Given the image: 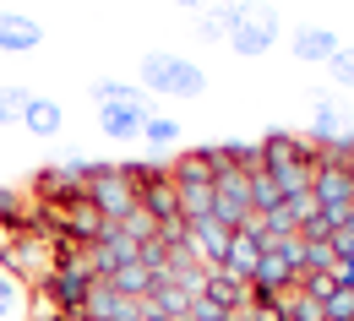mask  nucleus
<instances>
[{"label":"nucleus","mask_w":354,"mask_h":321,"mask_svg":"<svg viewBox=\"0 0 354 321\" xmlns=\"http://www.w3.org/2000/svg\"><path fill=\"white\" fill-rule=\"evenodd\" d=\"M142 93L147 98H202L207 71L196 60L175 55V49H147L142 55Z\"/></svg>","instance_id":"obj_1"},{"label":"nucleus","mask_w":354,"mask_h":321,"mask_svg":"<svg viewBox=\"0 0 354 321\" xmlns=\"http://www.w3.org/2000/svg\"><path fill=\"white\" fill-rule=\"evenodd\" d=\"M93 169H98V164H93L88 153H60L55 164H44V169L28 180V191H33L39 207H66V202H82V196H88Z\"/></svg>","instance_id":"obj_2"},{"label":"nucleus","mask_w":354,"mask_h":321,"mask_svg":"<svg viewBox=\"0 0 354 321\" xmlns=\"http://www.w3.org/2000/svg\"><path fill=\"white\" fill-rule=\"evenodd\" d=\"M272 44H278V11H272L267 0H240L234 28H229V49L245 55V60H257V55H267Z\"/></svg>","instance_id":"obj_3"},{"label":"nucleus","mask_w":354,"mask_h":321,"mask_svg":"<svg viewBox=\"0 0 354 321\" xmlns=\"http://www.w3.org/2000/svg\"><path fill=\"white\" fill-rule=\"evenodd\" d=\"M88 202L93 213L104 218V224H126L136 213V191L126 185V175H120V164H98L88 180Z\"/></svg>","instance_id":"obj_4"},{"label":"nucleus","mask_w":354,"mask_h":321,"mask_svg":"<svg viewBox=\"0 0 354 321\" xmlns=\"http://www.w3.org/2000/svg\"><path fill=\"white\" fill-rule=\"evenodd\" d=\"M82 256H88V273L93 278H115L120 267H131V262H136V240L120 229V224H109V229L82 251Z\"/></svg>","instance_id":"obj_5"},{"label":"nucleus","mask_w":354,"mask_h":321,"mask_svg":"<svg viewBox=\"0 0 354 321\" xmlns=\"http://www.w3.org/2000/svg\"><path fill=\"white\" fill-rule=\"evenodd\" d=\"M310 202L322 213L354 207V169H344V164H316L310 169Z\"/></svg>","instance_id":"obj_6"},{"label":"nucleus","mask_w":354,"mask_h":321,"mask_svg":"<svg viewBox=\"0 0 354 321\" xmlns=\"http://www.w3.org/2000/svg\"><path fill=\"white\" fill-rule=\"evenodd\" d=\"M229 240H234V234L223 229L213 213H207V218H191V224H185V245L196 251V262H202V267H223V262H229Z\"/></svg>","instance_id":"obj_7"},{"label":"nucleus","mask_w":354,"mask_h":321,"mask_svg":"<svg viewBox=\"0 0 354 321\" xmlns=\"http://www.w3.org/2000/svg\"><path fill=\"white\" fill-rule=\"evenodd\" d=\"M349 131L354 126L344 120V109H338L327 93H316V98H310V142H316V147H338Z\"/></svg>","instance_id":"obj_8"},{"label":"nucleus","mask_w":354,"mask_h":321,"mask_svg":"<svg viewBox=\"0 0 354 321\" xmlns=\"http://www.w3.org/2000/svg\"><path fill=\"white\" fill-rule=\"evenodd\" d=\"M213 305H223L229 316H245V305H251V283L245 278H234L229 267H207V289H202Z\"/></svg>","instance_id":"obj_9"},{"label":"nucleus","mask_w":354,"mask_h":321,"mask_svg":"<svg viewBox=\"0 0 354 321\" xmlns=\"http://www.w3.org/2000/svg\"><path fill=\"white\" fill-rule=\"evenodd\" d=\"M44 44V28L33 22V17H22V11H6L0 6V49H11V55H28V49Z\"/></svg>","instance_id":"obj_10"},{"label":"nucleus","mask_w":354,"mask_h":321,"mask_svg":"<svg viewBox=\"0 0 354 321\" xmlns=\"http://www.w3.org/2000/svg\"><path fill=\"white\" fill-rule=\"evenodd\" d=\"M136 213H147L153 224H175V218H180V191H175V180L142 185V191H136Z\"/></svg>","instance_id":"obj_11"},{"label":"nucleus","mask_w":354,"mask_h":321,"mask_svg":"<svg viewBox=\"0 0 354 321\" xmlns=\"http://www.w3.org/2000/svg\"><path fill=\"white\" fill-rule=\"evenodd\" d=\"M153 109H131V104H98V131L115 142H136L142 137V120Z\"/></svg>","instance_id":"obj_12"},{"label":"nucleus","mask_w":354,"mask_h":321,"mask_svg":"<svg viewBox=\"0 0 354 321\" xmlns=\"http://www.w3.org/2000/svg\"><path fill=\"white\" fill-rule=\"evenodd\" d=\"M267 175H272V185H278V196H283V202H306V196H310V164H306V158L267 164Z\"/></svg>","instance_id":"obj_13"},{"label":"nucleus","mask_w":354,"mask_h":321,"mask_svg":"<svg viewBox=\"0 0 354 321\" xmlns=\"http://www.w3.org/2000/svg\"><path fill=\"white\" fill-rule=\"evenodd\" d=\"M338 33L333 28H295V60H310V66H327L338 55Z\"/></svg>","instance_id":"obj_14"},{"label":"nucleus","mask_w":354,"mask_h":321,"mask_svg":"<svg viewBox=\"0 0 354 321\" xmlns=\"http://www.w3.org/2000/svg\"><path fill=\"white\" fill-rule=\"evenodd\" d=\"M147 316H169V321H180L185 311H191V294L180 289V283H169V278H153V289H147Z\"/></svg>","instance_id":"obj_15"},{"label":"nucleus","mask_w":354,"mask_h":321,"mask_svg":"<svg viewBox=\"0 0 354 321\" xmlns=\"http://www.w3.org/2000/svg\"><path fill=\"white\" fill-rule=\"evenodd\" d=\"M22 126H28L33 137H60L66 115H60V104H55V98H28V109H22Z\"/></svg>","instance_id":"obj_16"},{"label":"nucleus","mask_w":354,"mask_h":321,"mask_svg":"<svg viewBox=\"0 0 354 321\" xmlns=\"http://www.w3.org/2000/svg\"><path fill=\"white\" fill-rule=\"evenodd\" d=\"M93 104H131V109H153V98L142 93V82H115V77L93 82Z\"/></svg>","instance_id":"obj_17"},{"label":"nucleus","mask_w":354,"mask_h":321,"mask_svg":"<svg viewBox=\"0 0 354 321\" xmlns=\"http://www.w3.org/2000/svg\"><path fill=\"white\" fill-rule=\"evenodd\" d=\"M28 305H33V289L0 267V321H22V311H28Z\"/></svg>","instance_id":"obj_18"},{"label":"nucleus","mask_w":354,"mask_h":321,"mask_svg":"<svg viewBox=\"0 0 354 321\" xmlns=\"http://www.w3.org/2000/svg\"><path fill=\"white\" fill-rule=\"evenodd\" d=\"M229 28H234V11L207 0L202 17H196V39H202V44H229Z\"/></svg>","instance_id":"obj_19"},{"label":"nucleus","mask_w":354,"mask_h":321,"mask_svg":"<svg viewBox=\"0 0 354 321\" xmlns=\"http://www.w3.org/2000/svg\"><path fill=\"white\" fill-rule=\"evenodd\" d=\"M142 142H147L153 153L175 147V142H180V120H175V115H158V109H153V115L142 120Z\"/></svg>","instance_id":"obj_20"},{"label":"nucleus","mask_w":354,"mask_h":321,"mask_svg":"<svg viewBox=\"0 0 354 321\" xmlns=\"http://www.w3.org/2000/svg\"><path fill=\"white\" fill-rule=\"evenodd\" d=\"M115 294H126V300H147V289H153V273L142 267V262H131V267H120L115 278H104Z\"/></svg>","instance_id":"obj_21"},{"label":"nucleus","mask_w":354,"mask_h":321,"mask_svg":"<svg viewBox=\"0 0 354 321\" xmlns=\"http://www.w3.org/2000/svg\"><path fill=\"white\" fill-rule=\"evenodd\" d=\"M278 305H283V321H327L322 316V300H310V294H300V289H283Z\"/></svg>","instance_id":"obj_22"},{"label":"nucleus","mask_w":354,"mask_h":321,"mask_svg":"<svg viewBox=\"0 0 354 321\" xmlns=\"http://www.w3.org/2000/svg\"><path fill=\"white\" fill-rule=\"evenodd\" d=\"M272 207H283V196H278L272 175L257 169V175H251V213H272Z\"/></svg>","instance_id":"obj_23"},{"label":"nucleus","mask_w":354,"mask_h":321,"mask_svg":"<svg viewBox=\"0 0 354 321\" xmlns=\"http://www.w3.org/2000/svg\"><path fill=\"white\" fill-rule=\"evenodd\" d=\"M33 213V202L17 191V185H0V224H22Z\"/></svg>","instance_id":"obj_24"},{"label":"nucleus","mask_w":354,"mask_h":321,"mask_svg":"<svg viewBox=\"0 0 354 321\" xmlns=\"http://www.w3.org/2000/svg\"><path fill=\"white\" fill-rule=\"evenodd\" d=\"M333 240H306V267L300 273H333Z\"/></svg>","instance_id":"obj_25"},{"label":"nucleus","mask_w":354,"mask_h":321,"mask_svg":"<svg viewBox=\"0 0 354 321\" xmlns=\"http://www.w3.org/2000/svg\"><path fill=\"white\" fill-rule=\"evenodd\" d=\"M295 289L310 294V300H327V294H338V278H333V273H300V278H295Z\"/></svg>","instance_id":"obj_26"},{"label":"nucleus","mask_w":354,"mask_h":321,"mask_svg":"<svg viewBox=\"0 0 354 321\" xmlns=\"http://www.w3.org/2000/svg\"><path fill=\"white\" fill-rule=\"evenodd\" d=\"M322 316H327V321H354V289L327 294V300H322Z\"/></svg>","instance_id":"obj_27"},{"label":"nucleus","mask_w":354,"mask_h":321,"mask_svg":"<svg viewBox=\"0 0 354 321\" xmlns=\"http://www.w3.org/2000/svg\"><path fill=\"white\" fill-rule=\"evenodd\" d=\"M28 98H33V93H22V88H0V126H11V120H22V109H28Z\"/></svg>","instance_id":"obj_28"},{"label":"nucleus","mask_w":354,"mask_h":321,"mask_svg":"<svg viewBox=\"0 0 354 321\" xmlns=\"http://www.w3.org/2000/svg\"><path fill=\"white\" fill-rule=\"evenodd\" d=\"M327 71H333V82L338 88H354V44H344L333 60H327Z\"/></svg>","instance_id":"obj_29"},{"label":"nucleus","mask_w":354,"mask_h":321,"mask_svg":"<svg viewBox=\"0 0 354 321\" xmlns=\"http://www.w3.org/2000/svg\"><path fill=\"white\" fill-rule=\"evenodd\" d=\"M333 218H327V213H322V207H316V213H310L306 224H300V240H333Z\"/></svg>","instance_id":"obj_30"},{"label":"nucleus","mask_w":354,"mask_h":321,"mask_svg":"<svg viewBox=\"0 0 354 321\" xmlns=\"http://www.w3.org/2000/svg\"><path fill=\"white\" fill-rule=\"evenodd\" d=\"M185 316H191V321H234V316H229V311H223V305H213V300H207V294H196V300H191V311H185Z\"/></svg>","instance_id":"obj_31"},{"label":"nucleus","mask_w":354,"mask_h":321,"mask_svg":"<svg viewBox=\"0 0 354 321\" xmlns=\"http://www.w3.org/2000/svg\"><path fill=\"white\" fill-rule=\"evenodd\" d=\"M120 229H126V234H131V240H136V245H142V240H153V234H158V224H153L147 213H131V218H126Z\"/></svg>","instance_id":"obj_32"},{"label":"nucleus","mask_w":354,"mask_h":321,"mask_svg":"<svg viewBox=\"0 0 354 321\" xmlns=\"http://www.w3.org/2000/svg\"><path fill=\"white\" fill-rule=\"evenodd\" d=\"M333 278H338V289H354V262L349 256H333Z\"/></svg>","instance_id":"obj_33"},{"label":"nucleus","mask_w":354,"mask_h":321,"mask_svg":"<svg viewBox=\"0 0 354 321\" xmlns=\"http://www.w3.org/2000/svg\"><path fill=\"white\" fill-rule=\"evenodd\" d=\"M333 251H338V256H349V262H354V229H338V234H333Z\"/></svg>","instance_id":"obj_34"},{"label":"nucleus","mask_w":354,"mask_h":321,"mask_svg":"<svg viewBox=\"0 0 354 321\" xmlns=\"http://www.w3.org/2000/svg\"><path fill=\"white\" fill-rule=\"evenodd\" d=\"M175 6H191V11H202V6H207V0H175Z\"/></svg>","instance_id":"obj_35"},{"label":"nucleus","mask_w":354,"mask_h":321,"mask_svg":"<svg viewBox=\"0 0 354 321\" xmlns=\"http://www.w3.org/2000/svg\"><path fill=\"white\" fill-rule=\"evenodd\" d=\"M55 321H82V316H66V311H60V316H55Z\"/></svg>","instance_id":"obj_36"},{"label":"nucleus","mask_w":354,"mask_h":321,"mask_svg":"<svg viewBox=\"0 0 354 321\" xmlns=\"http://www.w3.org/2000/svg\"><path fill=\"white\" fill-rule=\"evenodd\" d=\"M234 321H251V316H234Z\"/></svg>","instance_id":"obj_37"}]
</instances>
